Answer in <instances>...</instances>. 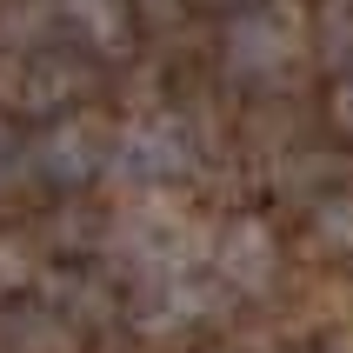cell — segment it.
I'll list each match as a JSON object with an SVG mask.
<instances>
[{
  "label": "cell",
  "instance_id": "cell-1",
  "mask_svg": "<svg viewBox=\"0 0 353 353\" xmlns=\"http://www.w3.org/2000/svg\"><path fill=\"white\" fill-rule=\"evenodd\" d=\"M300 40H307V20H300L294 0H254L227 27V74L234 80H274L300 60Z\"/></svg>",
  "mask_w": 353,
  "mask_h": 353
},
{
  "label": "cell",
  "instance_id": "cell-2",
  "mask_svg": "<svg viewBox=\"0 0 353 353\" xmlns=\"http://www.w3.org/2000/svg\"><path fill=\"white\" fill-rule=\"evenodd\" d=\"M194 167H200V147L187 134V120H174V114L134 120L114 140V160H107V174L127 180V187H167V180H187Z\"/></svg>",
  "mask_w": 353,
  "mask_h": 353
},
{
  "label": "cell",
  "instance_id": "cell-3",
  "mask_svg": "<svg viewBox=\"0 0 353 353\" xmlns=\"http://www.w3.org/2000/svg\"><path fill=\"white\" fill-rule=\"evenodd\" d=\"M87 87V67L74 54L34 47V54H0V107L14 114H54Z\"/></svg>",
  "mask_w": 353,
  "mask_h": 353
},
{
  "label": "cell",
  "instance_id": "cell-4",
  "mask_svg": "<svg viewBox=\"0 0 353 353\" xmlns=\"http://www.w3.org/2000/svg\"><path fill=\"white\" fill-rule=\"evenodd\" d=\"M220 314V294L200 287L194 274H160V280H140V300H134V327L154 340H174L187 327H207Z\"/></svg>",
  "mask_w": 353,
  "mask_h": 353
},
{
  "label": "cell",
  "instance_id": "cell-5",
  "mask_svg": "<svg viewBox=\"0 0 353 353\" xmlns=\"http://www.w3.org/2000/svg\"><path fill=\"white\" fill-rule=\"evenodd\" d=\"M107 160H114V134H107L100 120H87V114L60 120V127H47V134L34 140V167H40L47 180H60V187L94 180Z\"/></svg>",
  "mask_w": 353,
  "mask_h": 353
},
{
  "label": "cell",
  "instance_id": "cell-6",
  "mask_svg": "<svg viewBox=\"0 0 353 353\" xmlns=\"http://www.w3.org/2000/svg\"><path fill=\"white\" fill-rule=\"evenodd\" d=\"M214 274L234 294H267L280 274V247L267 234V220H227L214 234Z\"/></svg>",
  "mask_w": 353,
  "mask_h": 353
},
{
  "label": "cell",
  "instance_id": "cell-7",
  "mask_svg": "<svg viewBox=\"0 0 353 353\" xmlns=\"http://www.w3.org/2000/svg\"><path fill=\"white\" fill-rule=\"evenodd\" d=\"M114 254H120V260H134V267H140V280L187 274V260H194V234H187L174 214L147 207V214H134V220H127V227L114 234Z\"/></svg>",
  "mask_w": 353,
  "mask_h": 353
},
{
  "label": "cell",
  "instance_id": "cell-8",
  "mask_svg": "<svg viewBox=\"0 0 353 353\" xmlns=\"http://www.w3.org/2000/svg\"><path fill=\"white\" fill-rule=\"evenodd\" d=\"M60 20L107 60L134 47V7H127V0H60Z\"/></svg>",
  "mask_w": 353,
  "mask_h": 353
},
{
  "label": "cell",
  "instance_id": "cell-9",
  "mask_svg": "<svg viewBox=\"0 0 353 353\" xmlns=\"http://www.w3.org/2000/svg\"><path fill=\"white\" fill-rule=\"evenodd\" d=\"M7 340L14 353H74V327L60 314H34L27 327H7Z\"/></svg>",
  "mask_w": 353,
  "mask_h": 353
},
{
  "label": "cell",
  "instance_id": "cell-10",
  "mask_svg": "<svg viewBox=\"0 0 353 353\" xmlns=\"http://www.w3.org/2000/svg\"><path fill=\"white\" fill-rule=\"evenodd\" d=\"M314 234L334 247V254H353V187H340V194H327L314 207Z\"/></svg>",
  "mask_w": 353,
  "mask_h": 353
},
{
  "label": "cell",
  "instance_id": "cell-11",
  "mask_svg": "<svg viewBox=\"0 0 353 353\" xmlns=\"http://www.w3.org/2000/svg\"><path fill=\"white\" fill-rule=\"evenodd\" d=\"M320 40H327V54H334V60L353 54V0H327V14H320Z\"/></svg>",
  "mask_w": 353,
  "mask_h": 353
},
{
  "label": "cell",
  "instance_id": "cell-12",
  "mask_svg": "<svg viewBox=\"0 0 353 353\" xmlns=\"http://www.w3.org/2000/svg\"><path fill=\"white\" fill-rule=\"evenodd\" d=\"M27 280H34V254H27L20 240H0V300L20 294Z\"/></svg>",
  "mask_w": 353,
  "mask_h": 353
},
{
  "label": "cell",
  "instance_id": "cell-13",
  "mask_svg": "<svg viewBox=\"0 0 353 353\" xmlns=\"http://www.w3.org/2000/svg\"><path fill=\"white\" fill-rule=\"evenodd\" d=\"M20 167H34V154H27V147H20V140H14V127L0 120V180H14Z\"/></svg>",
  "mask_w": 353,
  "mask_h": 353
},
{
  "label": "cell",
  "instance_id": "cell-14",
  "mask_svg": "<svg viewBox=\"0 0 353 353\" xmlns=\"http://www.w3.org/2000/svg\"><path fill=\"white\" fill-rule=\"evenodd\" d=\"M334 127H340V134H353V74L334 87Z\"/></svg>",
  "mask_w": 353,
  "mask_h": 353
},
{
  "label": "cell",
  "instance_id": "cell-15",
  "mask_svg": "<svg viewBox=\"0 0 353 353\" xmlns=\"http://www.w3.org/2000/svg\"><path fill=\"white\" fill-rule=\"evenodd\" d=\"M327 353H353V334H340V340H334V347H327Z\"/></svg>",
  "mask_w": 353,
  "mask_h": 353
},
{
  "label": "cell",
  "instance_id": "cell-16",
  "mask_svg": "<svg viewBox=\"0 0 353 353\" xmlns=\"http://www.w3.org/2000/svg\"><path fill=\"white\" fill-rule=\"evenodd\" d=\"M247 7H254V0H247Z\"/></svg>",
  "mask_w": 353,
  "mask_h": 353
}]
</instances>
